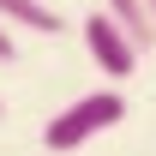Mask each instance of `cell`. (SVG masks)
Segmentation results:
<instances>
[{"instance_id":"cell-1","label":"cell","mask_w":156,"mask_h":156,"mask_svg":"<svg viewBox=\"0 0 156 156\" xmlns=\"http://www.w3.org/2000/svg\"><path fill=\"white\" fill-rule=\"evenodd\" d=\"M126 120V96L120 90H90V96H78L72 108H60L48 126H42V144L48 150H78V144H90L96 132H108V126H120Z\"/></svg>"},{"instance_id":"cell-2","label":"cell","mask_w":156,"mask_h":156,"mask_svg":"<svg viewBox=\"0 0 156 156\" xmlns=\"http://www.w3.org/2000/svg\"><path fill=\"white\" fill-rule=\"evenodd\" d=\"M84 48H90V60H96V66H102L108 78H132L138 54H144V48H138V42L126 36V24H120L114 12H108V6L84 18Z\"/></svg>"},{"instance_id":"cell-3","label":"cell","mask_w":156,"mask_h":156,"mask_svg":"<svg viewBox=\"0 0 156 156\" xmlns=\"http://www.w3.org/2000/svg\"><path fill=\"white\" fill-rule=\"evenodd\" d=\"M0 24L36 30V36H60V12L48 6V0H0Z\"/></svg>"},{"instance_id":"cell-4","label":"cell","mask_w":156,"mask_h":156,"mask_svg":"<svg viewBox=\"0 0 156 156\" xmlns=\"http://www.w3.org/2000/svg\"><path fill=\"white\" fill-rule=\"evenodd\" d=\"M108 12L126 24V36H132L138 48H156V18H150V6H144V0H108Z\"/></svg>"},{"instance_id":"cell-5","label":"cell","mask_w":156,"mask_h":156,"mask_svg":"<svg viewBox=\"0 0 156 156\" xmlns=\"http://www.w3.org/2000/svg\"><path fill=\"white\" fill-rule=\"evenodd\" d=\"M0 60H18V42H12V30L0 24Z\"/></svg>"},{"instance_id":"cell-6","label":"cell","mask_w":156,"mask_h":156,"mask_svg":"<svg viewBox=\"0 0 156 156\" xmlns=\"http://www.w3.org/2000/svg\"><path fill=\"white\" fill-rule=\"evenodd\" d=\"M144 6H150V18H156V0H144Z\"/></svg>"},{"instance_id":"cell-7","label":"cell","mask_w":156,"mask_h":156,"mask_svg":"<svg viewBox=\"0 0 156 156\" xmlns=\"http://www.w3.org/2000/svg\"><path fill=\"white\" fill-rule=\"evenodd\" d=\"M0 114H6V96H0Z\"/></svg>"}]
</instances>
